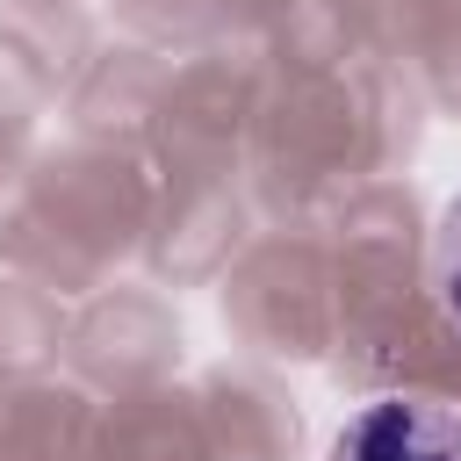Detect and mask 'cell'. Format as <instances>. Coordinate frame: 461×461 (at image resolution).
Here are the masks:
<instances>
[{
  "label": "cell",
  "instance_id": "1",
  "mask_svg": "<svg viewBox=\"0 0 461 461\" xmlns=\"http://www.w3.org/2000/svg\"><path fill=\"white\" fill-rule=\"evenodd\" d=\"M331 461H461V411L439 396H375L346 418Z\"/></svg>",
  "mask_w": 461,
  "mask_h": 461
},
{
  "label": "cell",
  "instance_id": "2",
  "mask_svg": "<svg viewBox=\"0 0 461 461\" xmlns=\"http://www.w3.org/2000/svg\"><path fill=\"white\" fill-rule=\"evenodd\" d=\"M432 295H439L447 324L461 331V194L447 202V216H439V230H432Z\"/></svg>",
  "mask_w": 461,
  "mask_h": 461
}]
</instances>
